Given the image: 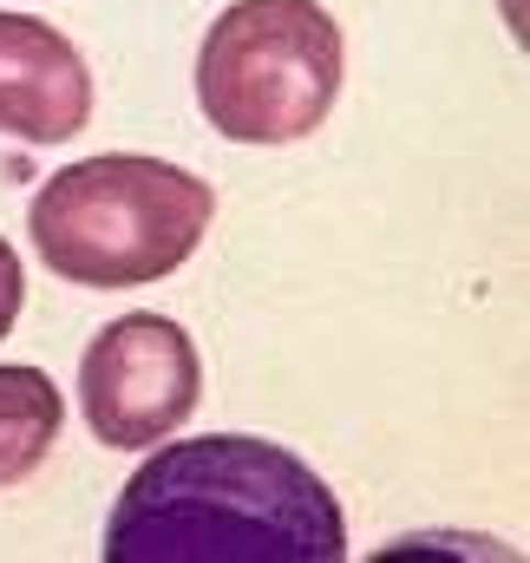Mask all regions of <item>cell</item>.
<instances>
[{
  "mask_svg": "<svg viewBox=\"0 0 530 563\" xmlns=\"http://www.w3.org/2000/svg\"><path fill=\"white\" fill-rule=\"evenodd\" d=\"M86 119L92 73L79 46L33 13H0V132L20 144H66Z\"/></svg>",
  "mask_w": 530,
  "mask_h": 563,
  "instance_id": "5",
  "label": "cell"
},
{
  "mask_svg": "<svg viewBox=\"0 0 530 563\" xmlns=\"http://www.w3.org/2000/svg\"><path fill=\"white\" fill-rule=\"evenodd\" d=\"M217 217V190L164 157L106 151L53 170L26 203L40 263L79 288H144L177 276Z\"/></svg>",
  "mask_w": 530,
  "mask_h": 563,
  "instance_id": "2",
  "label": "cell"
},
{
  "mask_svg": "<svg viewBox=\"0 0 530 563\" xmlns=\"http://www.w3.org/2000/svg\"><path fill=\"white\" fill-rule=\"evenodd\" d=\"M347 46L314 0H236L197 46V106L230 144H301L341 99Z\"/></svg>",
  "mask_w": 530,
  "mask_h": 563,
  "instance_id": "3",
  "label": "cell"
},
{
  "mask_svg": "<svg viewBox=\"0 0 530 563\" xmlns=\"http://www.w3.org/2000/svg\"><path fill=\"white\" fill-rule=\"evenodd\" d=\"M20 301H26V276H20L13 243L0 236V341H7V334H13V321H20Z\"/></svg>",
  "mask_w": 530,
  "mask_h": 563,
  "instance_id": "7",
  "label": "cell"
},
{
  "mask_svg": "<svg viewBox=\"0 0 530 563\" xmlns=\"http://www.w3.org/2000/svg\"><path fill=\"white\" fill-rule=\"evenodd\" d=\"M66 426V400L40 367H0V492L33 478Z\"/></svg>",
  "mask_w": 530,
  "mask_h": 563,
  "instance_id": "6",
  "label": "cell"
},
{
  "mask_svg": "<svg viewBox=\"0 0 530 563\" xmlns=\"http://www.w3.org/2000/svg\"><path fill=\"white\" fill-rule=\"evenodd\" d=\"M347 518L314 465L250 432L157 439L106 518V563H341Z\"/></svg>",
  "mask_w": 530,
  "mask_h": 563,
  "instance_id": "1",
  "label": "cell"
},
{
  "mask_svg": "<svg viewBox=\"0 0 530 563\" xmlns=\"http://www.w3.org/2000/svg\"><path fill=\"white\" fill-rule=\"evenodd\" d=\"M203 400L197 341L170 314H119L79 354V413L99 445L144 452L170 439Z\"/></svg>",
  "mask_w": 530,
  "mask_h": 563,
  "instance_id": "4",
  "label": "cell"
}]
</instances>
